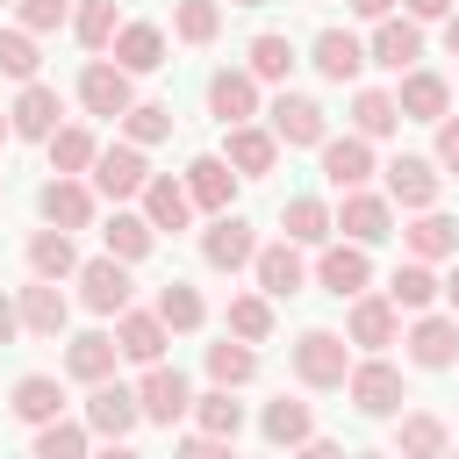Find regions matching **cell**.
I'll return each instance as SVG.
<instances>
[{
	"mask_svg": "<svg viewBox=\"0 0 459 459\" xmlns=\"http://www.w3.org/2000/svg\"><path fill=\"white\" fill-rule=\"evenodd\" d=\"M143 222L179 237V230L194 222V194H186V179H172V172H151V179H143Z\"/></svg>",
	"mask_w": 459,
	"mask_h": 459,
	"instance_id": "603a6c76",
	"label": "cell"
},
{
	"mask_svg": "<svg viewBox=\"0 0 459 459\" xmlns=\"http://www.w3.org/2000/svg\"><path fill=\"white\" fill-rule=\"evenodd\" d=\"M287 359H294V380H301V387L330 394V387H344V373H351V337H344V330H301V337L287 344Z\"/></svg>",
	"mask_w": 459,
	"mask_h": 459,
	"instance_id": "6da1fadb",
	"label": "cell"
},
{
	"mask_svg": "<svg viewBox=\"0 0 459 459\" xmlns=\"http://www.w3.org/2000/svg\"><path fill=\"white\" fill-rule=\"evenodd\" d=\"M445 50H452V57H459V7H452V14H445Z\"/></svg>",
	"mask_w": 459,
	"mask_h": 459,
	"instance_id": "6f0895ef",
	"label": "cell"
},
{
	"mask_svg": "<svg viewBox=\"0 0 459 459\" xmlns=\"http://www.w3.org/2000/svg\"><path fill=\"white\" fill-rule=\"evenodd\" d=\"M344 394H351V409H359V416H394V409L409 402V387H402V366H387L380 351H373V359H351V373H344Z\"/></svg>",
	"mask_w": 459,
	"mask_h": 459,
	"instance_id": "7a4b0ae2",
	"label": "cell"
},
{
	"mask_svg": "<svg viewBox=\"0 0 459 459\" xmlns=\"http://www.w3.org/2000/svg\"><path fill=\"white\" fill-rule=\"evenodd\" d=\"M265 122H273V136H280V143H323V136H330L323 108H316L308 93H273Z\"/></svg>",
	"mask_w": 459,
	"mask_h": 459,
	"instance_id": "44dd1931",
	"label": "cell"
},
{
	"mask_svg": "<svg viewBox=\"0 0 459 459\" xmlns=\"http://www.w3.org/2000/svg\"><path fill=\"white\" fill-rule=\"evenodd\" d=\"M402 244H409V258H452L459 251V222L437 215V208H416V222L402 230Z\"/></svg>",
	"mask_w": 459,
	"mask_h": 459,
	"instance_id": "f546056e",
	"label": "cell"
},
{
	"mask_svg": "<svg viewBox=\"0 0 459 459\" xmlns=\"http://www.w3.org/2000/svg\"><path fill=\"white\" fill-rule=\"evenodd\" d=\"M337 230L351 237V244H380V237H394V201L387 194H366V186H344V208H337Z\"/></svg>",
	"mask_w": 459,
	"mask_h": 459,
	"instance_id": "30bf717a",
	"label": "cell"
},
{
	"mask_svg": "<svg viewBox=\"0 0 459 459\" xmlns=\"http://www.w3.org/2000/svg\"><path fill=\"white\" fill-rule=\"evenodd\" d=\"M222 445H230V437H208V430H186V437H179L186 459H222Z\"/></svg>",
	"mask_w": 459,
	"mask_h": 459,
	"instance_id": "f5cc1de1",
	"label": "cell"
},
{
	"mask_svg": "<svg viewBox=\"0 0 459 459\" xmlns=\"http://www.w3.org/2000/svg\"><path fill=\"white\" fill-rule=\"evenodd\" d=\"M366 280H373V258H366V244H323V258H316V287L323 294H337V301H351V294H366Z\"/></svg>",
	"mask_w": 459,
	"mask_h": 459,
	"instance_id": "7c38bea8",
	"label": "cell"
},
{
	"mask_svg": "<svg viewBox=\"0 0 459 459\" xmlns=\"http://www.w3.org/2000/svg\"><path fill=\"white\" fill-rule=\"evenodd\" d=\"M308 65H316L330 86H344V79H359V72H366V43H359L351 29H323V36L308 43Z\"/></svg>",
	"mask_w": 459,
	"mask_h": 459,
	"instance_id": "cb8c5ba5",
	"label": "cell"
},
{
	"mask_svg": "<svg viewBox=\"0 0 459 459\" xmlns=\"http://www.w3.org/2000/svg\"><path fill=\"white\" fill-rule=\"evenodd\" d=\"M251 251H258V230H251L244 215H230V208L201 230V258H208L215 273H244V265H251Z\"/></svg>",
	"mask_w": 459,
	"mask_h": 459,
	"instance_id": "8fae6325",
	"label": "cell"
},
{
	"mask_svg": "<svg viewBox=\"0 0 459 459\" xmlns=\"http://www.w3.org/2000/svg\"><path fill=\"white\" fill-rule=\"evenodd\" d=\"M0 7H7V0H0Z\"/></svg>",
	"mask_w": 459,
	"mask_h": 459,
	"instance_id": "e7e4bbea",
	"label": "cell"
},
{
	"mask_svg": "<svg viewBox=\"0 0 459 459\" xmlns=\"http://www.w3.org/2000/svg\"><path fill=\"white\" fill-rule=\"evenodd\" d=\"M14 14H22V29H29V36H50V29H65V22H72V0H14Z\"/></svg>",
	"mask_w": 459,
	"mask_h": 459,
	"instance_id": "f907efd6",
	"label": "cell"
},
{
	"mask_svg": "<svg viewBox=\"0 0 459 459\" xmlns=\"http://www.w3.org/2000/svg\"><path fill=\"white\" fill-rule=\"evenodd\" d=\"M165 344H172V330L158 323V308H122V316H115V351H122L129 366L165 359Z\"/></svg>",
	"mask_w": 459,
	"mask_h": 459,
	"instance_id": "ffe728a7",
	"label": "cell"
},
{
	"mask_svg": "<svg viewBox=\"0 0 459 459\" xmlns=\"http://www.w3.org/2000/svg\"><path fill=\"white\" fill-rule=\"evenodd\" d=\"M208 115H215L222 129H230V122H251V115H258V79H251L244 65H237V72H215V79H208Z\"/></svg>",
	"mask_w": 459,
	"mask_h": 459,
	"instance_id": "484cf974",
	"label": "cell"
},
{
	"mask_svg": "<svg viewBox=\"0 0 459 459\" xmlns=\"http://www.w3.org/2000/svg\"><path fill=\"white\" fill-rule=\"evenodd\" d=\"M437 172H459V115H437Z\"/></svg>",
	"mask_w": 459,
	"mask_h": 459,
	"instance_id": "816d5d0a",
	"label": "cell"
},
{
	"mask_svg": "<svg viewBox=\"0 0 459 459\" xmlns=\"http://www.w3.org/2000/svg\"><path fill=\"white\" fill-rule=\"evenodd\" d=\"M344 337H351L359 351H387V344L402 337V308H394L387 294H351V316H344Z\"/></svg>",
	"mask_w": 459,
	"mask_h": 459,
	"instance_id": "5bb4252c",
	"label": "cell"
},
{
	"mask_svg": "<svg viewBox=\"0 0 459 459\" xmlns=\"http://www.w3.org/2000/svg\"><path fill=\"white\" fill-rule=\"evenodd\" d=\"M7 409L36 430V423H50V416H65V387H57V373H22L14 380V394H7Z\"/></svg>",
	"mask_w": 459,
	"mask_h": 459,
	"instance_id": "83f0119b",
	"label": "cell"
},
{
	"mask_svg": "<svg viewBox=\"0 0 459 459\" xmlns=\"http://www.w3.org/2000/svg\"><path fill=\"white\" fill-rule=\"evenodd\" d=\"M394 108H402V122H437V115H452V79L409 65L402 86H394Z\"/></svg>",
	"mask_w": 459,
	"mask_h": 459,
	"instance_id": "e0dca14e",
	"label": "cell"
},
{
	"mask_svg": "<svg viewBox=\"0 0 459 459\" xmlns=\"http://www.w3.org/2000/svg\"><path fill=\"white\" fill-rule=\"evenodd\" d=\"M57 122H65V100H57V86H43V79H22L14 108H7V129H14V136H29V143H43Z\"/></svg>",
	"mask_w": 459,
	"mask_h": 459,
	"instance_id": "9a60e30c",
	"label": "cell"
},
{
	"mask_svg": "<svg viewBox=\"0 0 459 459\" xmlns=\"http://www.w3.org/2000/svg\"><path fill=\"white\" fill-rule=\"evenodd\" d=\"M172 36L194 43V50L215 43V36H222V7H215V0H172Z\"/></svg>",
	"mask_w": 459,
	"mask_h": 459,
	"instance_id": "7bdbcfd3",
	"label": "cell"
},
{
	"mask_svg": "<svg viewBox=\"0 0 459 459\" xmlns=\"http://www.w3.org/2000/svg\"><path fill=\"white\" fill-rule=\"evenodd\" d=\"M108 50H115V65H122L129 79H136V72H158V65H165V29H158V22H122Z\"/></svg>",
	"mask_w": 459,
	"mask_h": 459,
	"instance_id": "d4e9b609",
	"label": "cell"
},
{
	"mask_svg": "<svg viewBox=\"0 0 459 459\" xmlns=\"http://www.w3.org/2000/svg\"><path fill=\"white\" fill-rule=\"evenodd\" d=\"M222 158L237 165V179H265V172L280 165V136H273V129H258V122H230Z\"/></svg>",
	"mask_w": 459,
	"mask_h": 459,
	"instance_id": "7402d4cb",
	"label": "cell"
},
{
	"mask_svg": "<svg viewBox=\"0 0 459 459\" xmlns=\"http://www.w3.org/2000/svg\"><path fill=\"white\" fill-rule=\"evenodd\" d=\"M230 7H265V0H230Z\"/></svg>",
	"mask_w": 459,
	"mask_h": 459,
	"instance_id": "94428289",
	"label": "cell"
},
{
	"mask_svg": "<svg viewBox=\"0 0 459 459\" xmlns=\"http://www.w3.org/2000/svg\"><path fill=\"white\" fill-rule=\"evenodd\" d=\"M93 194H108V201H136L143 194V179H151V165H143V143H108V151H93Z\"/></svg>",
	"mask_w": 459,
	"mask_h": 459,
	"instance_id": "8992f818",
	"label": "cell"
},
{
	"mask_svg": "<svg viewBox=\"0 0 459 459\" xmlns=\"http://www.w3.org/2000/svg\"><path fill=\"white\" fill-rule=\"evenodd\" d=\"M136 423H143V409H136V387H122L115 373H108V380H93V394H86V430H93V437H115V445H129V437H136Z\"/></svg>",
	"mask_w": 459,
	"mask_h": 459,
	"instance_id": "5b68a950",
	"label": "cell"
},
{
	"mask_svg": "<svg viewBox=\"0 0 459 459\" xmlns=\"http://www.w3.org/2000/svg\"><path fill=\"white\" fill-rule=\"evenodd\" d=\"M29 273H36V280H72V273H79L72 230H57V222H50V230H36V237H29Z\"/></svg>",
	"mask_w": 459,
	"mask_h": 459,
	"instance_id": "4dcf8cb0",
	"label": "cell"
},
{
	"mask_svg": "<svg viewBox=\"0 0 459 459\" xmlns=\"http://www.w3.org/2000/svg\"><path fill=\"white\" fill-rule=\"evenodd\" d=\"M445 301H452V316H459V273H452V280H445Z\"/></svg>",
	"mask_w": 459,
	"mask_h": 459,
	"instance_id": "680465c9",
	"label": "cell"
},
{
	"mask_svg": "<svg viewBox=\"0 0 459 459\" xmlns=\"http://www.w3.org/2000/svg\"><path fill=\"white\" fill-rule=\"evenodd\" d=\"M409 366H423V373H452L459 366V316H423L416 308V323H409Z\"/></svg>",
	"mask_w": 459,
	"mask_h": 459,
	"instance_id": "52a82bcc",
	"label": "cell"
},
{
	"mask_svg": "<svg viewBox=\"0 0 459 459\" xmlns=\"http://www.w3.org/2000/svg\"><path fill=\"white\" fill-rule=\"evenodd\" d=\"M36 65H43L36 36H29V29H0V72H7V79H36Z\"/></svg>",
	"mask_w": 459,
	"mask_h": 459,
	"instance_id": "681fc988",
	"label": "cell"
},
{
	"mask_svg": "<svg viewBox=\"0 0 459 459\" xmlns=\"http://www.w3.org/2000/svg\"><path fill=\"white\" fill-rule=\"evenodd\" d=\"M129 100H136V86H129V72H122L115 57H93V65L79 72V108H86V115L122 122V115H129Z\"/></svg>",
	"mask_w": 459,
	"mask_h": 459,
	"instance_id": "9c48e42d",
	"label": "cell"
},
{
	"mask_svg": "<svg viewBox=\"0 0 459 459\" xmlns=\"http://www.w3.org/2000/svg\"><path fill=\"white\" fill-rule=\"evenodd\" d=\"M452 445V430H445V416H430V409H409L402 423H394V452H409V459H437Z\"/></svg>",
	"mask_w": 459,
	"mask_h": 459,
	"instance_id": "e575fe53",
	"label": "cell"
},
{
	"mask_svg": "<svg viewBox=\"0 0 459 459\" xmlns=\"http://www.w3.org/2000/svg\"><path fill=\"white\" fill-rule=\"evenodd\" d=\"M43 151H50V172H86L100 143H93V129H86V122H57V129L43 136Z\"/></svg>",
	"mask_w": 459,
	"mask_h": 459,
	"instance_id": "d590c367",
	"label": "cell"
},
{
	"mask_svg": "<svg viewBox=\"0 0 459 459\" xmlns=\"http://www.w3.org/2000/svg\"><path fill=\"white\" fill-rule=\"evenodd\" d=\"M301 57H294V43L280 36V29H265V36H251V50H244V72L251 79H287Z\"/></svg>",
	"mask_w": 459,
	"mask_h": 459,
	"instance_id": "60d3db41",
	"label": "cell"
},
{
	"mask_svg": "<svg viewBox=\"0 0 459 459\" xmlns=\"http://www.w3.org/2000/svg\"><path fill=\"white\" fill-rule=\"evenodd\" d=\"M72 280H79V301H86L93 316H122V308H129V294H136L129 258H115V251H108V258H79V273H72Z\"/></svg>",
	"mask_w": 459,
	"mask_h": 459,
	"instance_id": "277c9868",
	"label": "cell"
},
{
	"mask_svg": "<svg viewBox=\"0 0 459 459\" xmlns=\"http://www.w3.org/2000/svg\"><path fill=\"white\" fill-rule=\"evenodd\" d=\"M0 194H7V172H0Z\"/></svg>",
	"mask_w": 459,
	"mask_h": 459,
	"instance_id": "6125c7cd",
	"label": "cell"
},
{
	"mask_svg": "<svg viewBox=\"0 0 459 459\" xmlns=\"http://www.w3.org/2000/svg\"><path fill=\"white\" fill-rule=\"evenodd\" d=\"M351 129H359V136H394V129H402V108H394V93H380V86H359V93H351Z\"/></svg>",
	"mask_w": 459,
	"mask_h": 459,
	"instance_id": "f35d334b",
	"label": "cell"
},
{
	"mask_svg": "<svg viewBox=\"0 0 459 459\" xmlns=\"http://www.w3.org/2000/svg\"><path fill=\"white\" fill-rule=\"evenodd\" d=\"M316 151H323V179H330L337 194L373 179V136H359V129H351V136H323Z\"/></svg>",
	"mask_w": 459,
	"mask_h": 459,
	"instance_id": "ac0fdd59",
	"label": "cell"
},
{
	"mask_svg": "<svg viewBox=\"0 0 459 459\" xmlns=\"http://www.w3.org/2000/svg\"><path fill=\"white\" fill-rule=\"evenodd\" d=\"M100 237H108V251H115V258H129V265H136V258H151V244H158V230H151L143 215H129V208H115Z\"/></svg>",
	"mask_w": 459,
	"mask_h": 459,
	"instance_id": "b9f144b4",
	"label": "cell"
},
{
	"mask_svg": "<svg viewBox=\"0 0 459 459\" xmlns=\"http://www.w3.org/2000/svg\"><path fill=\"white\" fill-rule=\"evenodd\" d=\"M36 208H43V222H57V230H86V222H93V186H86L79 172H57V179H43Z\"/></svg>",
	"mask_w": 459,
	"mask_h": 459,
	"instance_id": "d6986e66",
	"label": "cell"
},
{
	"mask_svg": "<svg viewBox=\"0 0 459 459\" xmlns=\"http://www.w3.org/2000/svg\"><path fill=\"white\" fill-rule=\"evenodd\" d=\"M115 29H122L115 0H79V14H72V36H79L86 50H108V43H115Z\"/></svg>",
	"mask_w": 459,
	"mask_h": 459,
	"instance_id": "c3c4849f",
	"label": "cell"
},
{
	"mask_svg": "<svg viewBox=\"0 0 459 459\" xmlns=\"http://www.w3.org/2000/svg\"><path fill=\"white\" fill-rule=\"evenodd\" d=\"M280 230L294 237V244H330V230H337V215L316 201V194H294L287 208H280Z\"/></svg>",
	"mask_w": 459,
	"mask_h": 459,
	"instance_id": "8d00e7d4",
	"label": "cell"
},
{
	"mask_svg": "<svg viewBox=\"0 0 459 459\" xmlns=\"http://www.w3.org/2000/svg\"><path fill=\"white\" fill-rule=\"evenodd\" d=\"M437 294H445V280L430 273V258H409V265H394V280H387V301H394V308H409V316H416V308H430Z\"/></svg>",
	"mask_w": 459,
	"mask_h": 459,
	"instance_id": "836d02e7",
	"label": "cell"
},
{
	"mask_svg": "<svg viewBox=\"0 0 459 459\" xmlns=\"http://www.w3.org/2000/svg\"><path fill=\"white\" fill-rule=\"evenodd\" d=\"M86 445H93V430H86V423H65V416L36 423V459H79Z\"/></svg>",
	"mask_w": 459,
	"mask_h": 459,
	"instance_id": "7dc6e473",
	"label": "cell"
},
{
	"mask_svg": "<svg viewBox=\"0 0 459 459\" xmlns=\"http://www.w3.org/2000/svg\"><path fill=\"white\" fill-rule=\"evenodd\" d=\"M437 186H445L437 158H409V151H402V158L387 165V201L409 208V215H416V208H437Z\"/></svg>",
	"mask_w": 459,
	"mask_h": 459,
	"instance_id": "2e32d148",
	"label": "cell"
},
{
	"mask_svg": "<svg viewBox=\"0 0 459 459\" xmlns=\"http://www.w3.org/2000/svg\"><path fill=\"white\" fill-rule=\"evenodd\" d=\"M194 416H201V430H208V437H237V430H244V402H230V387L194 394Z\"/></svg>",
	"mask_w": 459,
	"mask_h": 459,
	"instance_id": "bcb514c9",
	"label": "cell"
},
{
	"mask_svg": "<svg viewBox=\"0 0 459 459\" xmlns=\"http://www.w3.org/2000/svg\"><path fill=\"white\" fill-rule=\"evenodd\" d=\"M251 273H258V294H273V301H287V294L308 287V265H301V244H294V237L258 244V251H251Z\"/></svg>",
	"mask_w": 459,
	"mask_h": 459,
	"instance_id": "4fadbf2b",
	"label": "cell"
},
{
	"mask_svg": "<svg viewBox=\"0 0 459 459\" xmlns=\"http://www.w3.org/2000/svg\"><path fill=\"white\" fill-rule=\"evenodd\" d=\"M115 359H122V351H115V337H108V330H86V337H72V344H65V373H72V380H86V387H93V380H108V373H115Z\"/></svg>",
	"mask_w": 459,
	"mask_h": 459,
	"instance_id": "d6a6232c",
	"label": "cell"
},
{
	"mask_svg": "<svg viewBox=\"0 0 459 459\" xmlns=\"http://www.w3.org/2000/svg\"><path fill=\"white\" fill-rule=\"evenodd\" d=\"M7 136H14V129H7V108H0V143H7Z\"/></svg>",
	"mask_w": 459,
	"mask_h": 459,
	"instance_id": "91938a15",
	"label": "cell"
},
{
	"mask_svg": "<svg viewBox=\"0 0 459 459\" xmlns=\"http://www.w3.org/2000/svg\"><path fill=\"white\" fill-rule=\"evenodd\" d=\"M258 430H265V445H287V452H301V445L316 437V416H308V402H294V394H280V402H265V416H258Z\"/></svg>",
	"mask_w": 459,
	"mask_h": 459,
	"instance_id": "f1b7e54d",
	"label": "cell"
},
{
	"mask_svg": "<svg viewBox=\"0 0 459 459\" xmlns=\"http://www.w3.org/2000/svg\"><path fill=\"white\" fill-rule=\"evenodd\" d=\"M14 330H22V301H7V294H0V344H7Z\"/></svg>",
	"mask_w": 459,
	"mask_h": 459,
	"instance_id": "11a10c76",
	"label": "cell"
},
{
	"mask_svg": "<svg viewBox=\"0 0 459 459\" xmlns=\"http://www.w3.org/2000/svg\"><path fill=\"white\" fill-rule=\"evenodd\" d=\"M452 100H459V93H452Z\"/></svg>",
	"mask_w": 459,
	"mask_h": 459,
	"instance_id": "be15d7a7",
	"label": "cell"
},
{
	"mask_svg": "<svg viewBox=\"0 0 459 459\" xmlns=\"http://www.w3.org/2000/svg\"><path fill=\"white\" fill-rule=\"evenodd\" d=\"M158 323H165L172 337H194V330L208 323V301H201L186 280H172V287H158Z\"/></svg>",
	"mask_w": 459,
	"mask_h": 459,
	"instance_id": "74e56055",
	"label": "cell"
},
{
	"mask_svg": "<svg viewBox=\"0 0 459 459\" xmlns=\"http://www.w3.org/2000/svg\"><path fill=\"white\" fill-rule=\"evenodd\" d=\"M409 7V22H445L452 14V0H402Z\"/></svg>",
	"mask_w": 459,
	"mask_h": 459,
	"instance_id": "db71d44e",
	"label": "cell"
},
{
	"mask_svg": "<svg viewBox=\"0 0 459 459\" xmlns=\"http://www.w3.org/2000/svg\"><path fill=\"white\" fill-rule=\"evenodd\" d=\"M359 22H380V14H394V0H344Z\"/></svg>",
	"mask_w": 459,
	"mask_h": 459,
	"instance_id": "9f6ffc18",
	"label": "cell"
},
{
	"mask_svg": "<svg viewBox=\"0 0 459 459\" xmlns=\"http://www.w3.org/2000/svg\"><path fill=\"white\" fill-rule=\"evenodd\" d=\"M208 380H215V387H244V380H258V351H251L244 337L208 344Z\"/></svg>",
	"mask_w": 459,
	"mask_h": 459,
	"instance_id": "ab89813d",
	"label": "cell"
},
{
	"mask_svg": "<svg viewBox=\"0 0 459 459\" xmlns=\"http://www.w3.org/2000/svg\"><path fill=\"white\" fill-rule=\"evenodd\" d=\"M230 337L265 344L273 337V294H230Z\"/></svg>",
	"mask_w": 459,
	"mask_h": 459,
	"instance_id": "ee69618b",
	"label": "cell"
},
{
	"mask_svg": "<svg viewBox=\"0 0 459 459\" xmlns=\"http://www.w3.org/2000/svg\"><path fill=\"white\" fill-rule=\"evenodd\" d=\"M136 409H143V423H158V430H172L179 416H194V387H186V373L165 366V359H151L143 380H136Z\"/></svg>",
	"mask_w": 459,
	"mask_h": 459,
	"instance_id": "3957f363",
	"label": "cell"
},
{
	"mask_svg": "<svg viewBox=\"0 0 459 459\" xmlns=\"http://www.w3.org/2000/svg\"><path fill=\"white\" fill-rule=\"evenodd\" d=\"M122 136H129V143H143V151H151V143H165V136H172V108H165V100H129Z\"/></svg>",
	"mask_w": 459,
	"mask_h": 459,
	"instance_id": "f6af8a7d",
	"label": "cell"
},
{
	"mask_svg": "<svg viewBox=\"0 0 459 459\" xmlns=\"http://www.w3.org/2000/svg\"><path fill=\"white\" fill-rule=\"evenodd\" d=\"M186 194H194V208L222 215V208L237 201V165H230V158H194V165H186Z\"/></svg>",
	"mask_w": 459,
	"mask_h": 459,
	"instance_id": "4316f807",
	"label": "cell"
},
{
	"mask_svg": "<svg viewBox=\"0 0 459 459\" xmlns=\"http://www.w3.org/2000/svg\"><path fill=\"white\" fill-rule=\"evenodd\" d=\"M65 316H72V301L57 294V280L22 287V330H29V337H57V330H65Z\"/></svg>",
	"mask_w": 459,
	"mask_h": 459,
	"instance_id": "1f68e13d",
	"label": "cell"
},
{
	"mask_svg": "<svg viewBox=\"0 0 459 459\" xmlns=\"http://www.w3.org/2000/svg\"><path fill=\"white\" fill-rule=\"evenodd\" d=\"M416 57H423V22H409V14H380L373 36H366V65H380V72H409Z\"/></svg>",
	"mask_w": 459,
	"mask_h": 459,
	"instance_id": "ba28073f",
	"label": "cell"
}]
</instances>
